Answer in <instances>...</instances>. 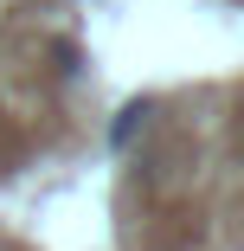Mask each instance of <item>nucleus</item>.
<instances>
[{"instance_id":"obj_1","label":"nucleus","mask_w":244,"mask_h":251,"mask_svg":"<svg viewBox=\"0 0 244 251\" xmlns=\"http://www.w3.org/2000/svg\"><path fill=\"white\" fill-rule=\"evenodd\" d=\"M141 123H148V103H129V110L116 116V129H110V142H116V148H129V135H135Z\"/></svg>"}]
</instances>
